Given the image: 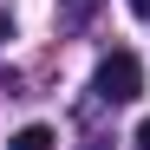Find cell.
Wrapping results in <instances>:
<instances>
[{
  "label": "cell",
  "mask_w": 150,
  "mask_h": 150,
  "mask_svg": "<svg viewBox=\"0 0 150 150\" xmlns=\"http://www.w3.org/2000/svg\"><path fill=\"white\" fill-rule=\"evenodd\" d=\"M91 91L105 98V105H131V98L144 91V65H137V52H105V59H98Z\"/></svg>",
  "instance_id": "6da1fadb"
},
{
  "label": "cell",
  "mask_w": 150,
  "mask_h": 150,
  "mask_svg": "<svg viewBox=\"0 0 150 150\" xmlns=\"http://www.w3.org/2000/svg\"><path fill=\"white\" fill-rule=\"evenodd\" d=\"M52 144H59V137H52V124H26L7 150H52Z\"/></svg>",
  "instance_id": "7a4b0ae2"
},
{
  "label": "cell",
  "mask_w": 150,
  "mask_h": 150,
  "mask_svg": "<svg viewBox=\"0 0 150 150\" xmlns=\"http://www.w3.org/2000/svg\"><path fill=\"white\" fill-rule=\"evenodd\" d=\"M131 13H137V20H150V0H131Z\"/></svg>",
  "instance_id": "3957f363"
},
{
  "label": "cell",
  "mask_w": 150,
  "mask_h": 150,
  "mask_svg": "<svg viewBox=\"0 0 150 150\" xmlns=\"http://www.w3.org/2000/svg\"><path fill=\"white\" fill-rule=\"evenodd\" d=\"M137 144H144V150H150V117H144V124H137Z\"/></svg>",
  "instance_id": "277c9868"
},
{
  "label": "cell",
  "mask_w": 150,
  "mask_h": 150,
  "mask_svg": "<svg viewBox=\"0 0 150 150\" xmlns=\"http://www.w3.org/2000/svg\"><path fill=\"white\" fill-rule=\"evenodd\" d=\"M91 150H105V144H91Z\"/></svg>",
  "instance_id": "5b68a950"
}]
</instances>
